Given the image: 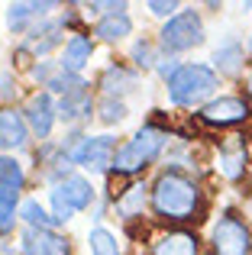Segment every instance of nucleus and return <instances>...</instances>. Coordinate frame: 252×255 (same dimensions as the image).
I'll return each mask as SVG.
<instances>
[{
  "mask_svg": "<svg viewBox=\"0 0 252 255\" xmlns=\"http://www.w3.org/2000/svg\"><path fill=\"white\" fill-rule=\"evenodd\" d=\"M145 10H149L152 16H158L162 23H168V19H171V16H178L184 6L178 3V0H149V3H145Z\"/></svg>",
  "mask_w": 252,
  "mask_h": 255,
  "instance_id": "obj_29",
  "label": "nucleus"
},
{
  "mask_svg": "<svg viewBox=\"0 0 252 255\" xmlns=\"http://www.w3.org/2000/svg\"><path fill=\"white\" fill-rule=\"evenodd\" d=\"M168 142H171V129H168V126L155 123V120L142 123V126H139V129L120 145V152H117V162H114V174L132 178V174L145 171L149 165H155L158 158L165 155Z\"/></svg>",
  "mask_w": 252,
  "mask_h": 255,
  "instance_id": "obj_2",
  "label": "nucleus"
},
{
  "mask_svg": "<svg viewBox=\"0 0 252 255\" xmlns=\"http://www.w3.org/2000/svg\"><path fill=\"white\" fill-rule=\"evenodd\" d=\"M246 55L252 58V32H249V36H246Z\"/></svg>",
  "mask_w": 252,
  "mask_h": 255,
  "instance_id": "obj_33",
  "label": "nucleus"
},
{
  "mask_svg": "<svg viewBox=\"0 0 252 255\" xmlns=\"http://www.w3.org/2000/svg\"><path fill=\"white\" fill-rule=\"evenodd\" d=\"M16 97H19L16 75H13V68H3V71H0V100L10 107V100H16Z\"/></svg>",
  "mask_w": 252,
  "mask_h": 255,
  "instance_id": "obj_30",
  "label": "nucleus"
},
{
  "mask_svg": "<svg viewBox=\"0 0 252 255\" xmlns=\"http://www.w3.org/2000/svg\"><path fill=\"white\" fill-rule=\"evenodd\" d=\"M217 171L230 184L246 181V174L252 171V152L243 132H230V136H223L217 142Z\"/></svg>",
  "mask_w": 252,
  "mask_h": 255,
  "instance_id": "obj_8",
  "label": "nucleus"
},
{
  "mask_svg": "<svg viewBox=\"0 0 252 255\" xmlns=\"http://www.w3.org/2000/svg\"><path fill=\"white\" fill-rule=\"evenodd\" d=\"M19 194L13 191H0V236H10L19 223Z\"/></svg>",
  "mask_w": 252,
  "mask_h": 255,
  "instance_id": "obj_26",
  "label": "nucleus"
},
{
  "mask_svg": "<svg viewBox=\"0 0 252 255\" xmlns=\"http://www.w3.org/2000/svg\"><path fill=\"white\" fill-rule=\"evenodd\" d=\"M58 75H62V62H58V58H42V62H32L29 65V78L42 87V91L55 81Z\"/></svg>",
  "mask_w": 252,
  "mask_h": 255,
  "instance_id": "obj_28",
  "label": "nucleus"
},
{
  "mask_svg": "<svg viewBox=\"0 0 252 255\" xmlns=\"http://www.w3.org/2000/svg\"><path fill=\"white\" fill-rule=\"evenodd\" d=\"M23 113H26V123H29L32 136H36L39 142H49L52 129H55V123H58V100L52 97L49 91H36V94H29Z\"/></svg>",
  "mask_w": 252,
  "mask_h": 255,
  "instance_id": "obj_13",
  "label": "nucleus"
},
{
  "mask_svg": "<svg viewBox=\"0 0 252 255\" xmlns=\"http://www.w3.org/2000/svg\"><path fill=\"white\" fill-rule=\"evenodd\" d=\"M210 255H252V226L236 207L217 213L210 226Z\"/></svg>",
  "mask_w": 252,
  "mask_h": 255,
  "instance_id": "obj_6",
  "label": "nucleus"
},
{
  "mask_svg": "<svg viewBox=\"0 0 252 255\" xmlns=\"http://www.w3.org/2000/svg\"><path fill=\"white\" fill-rule=\"evenodd\" d=\"M58 10V3H52V0H29V3H10L6 6V29L10 32H29L32 26L39 23V19L52 16V13Z\"/></svg>",
  "mask_w": 252,
  "mask_h": 255,
  "instance_id": "obj_20",
  "label": "nucleus"
},
{
  "mask_svg": "<svg viewBox=\"0 0 252 255\" xmlns=\"http://www.w3.org/2000/svg\"><path fill=\"white\" fill-rule=\"evenodd\" d=\"M94 49H97V39L91 36L88 29H71L68 39H65V45H62L58 62H62V68L71 71V75H84V68H88L91 58H94Z\"/></svg>",
  "mask_w": 252,
  "mask_h": 255,
  "instance_id": "obj_17",
  "label": "nucleus"
},
{
  "mask_svg": "<svg viewBox=\"0 0 252 255\" xmlns=\"http://www.w3.org/2000/svg\"><path fill=\"white\" fill-rule=\"evenodd\" d=\"M26 184H29V174H26V165L19 162L16 155H3L0 152V191H26Z\"/></svg>",
  "mask_w": 252,
  "mask_h": 255,
  "instance_id": "obj_22",
  "label": "nucleus"
},
{
  "mask_svg": "<svg viewBox=\"0 0 252 255\" xmlns=\"http://www.w3.org/2000/svg\"><path fill=\"white\" fill-rule=\"evenodd\" d=\"M65 29H68L65 13H62V16H45V19H39V23L23 36V42H19V55H29L32 62L49 58L52 49L65 45Z\"/></svg>",
  "mask_w": 252,
  "mask_h": 255,
  "instance_id": "obj_10",
  "label": "nucleus"
},
{
  "mask_svg": "<svg viewBox=\"0 0 252 255\" xmlns=\"http://www.w3.org/2000/svg\"><path fill=\"white\" fill-rule=\"evenodd\" d=\"M246 94H249V100H252V71L246 75Z\"/></svg>",
  "mask_w": 252,
  "mask_h": 255,
  "instance_id": "obj_32",
  "label": "nucleus"
},
{
  "mask_svg": "<svg viewBox=\"0 0 252 255\" xmlns=\"http://www.w3.org/2000/svg\"><path fill=\"white\" fill-rule=\"evenodd\" d=\"M149 255H201V236L194 230H165L149 243Z\"/></svg>",
  "mask_w": 252,
  "mask_h": 255,
  "instance_id": "obj_19",
  "label": "nucleus"
},
{
  "mask_svg": "<svg viewBox=\"0 0 252 255\" xmlns=\"http://www.w3.org/2000/svg\"><path fill=\"white\" fill-rule=\"evenodd\" d=\"M204 42H207V29H204V16L194 6L181 10L158 29V49H162V55H171V58L181 55V52L201 49Z\"/></svg>",
  "mask_w": 252,
  "mask_h": 255,
  "instance_id": "obj_5",
  "label": "nucleus"
},
{
  "mask_svg": "<svg viewBox=\"0 0 252 255\" xmlns=\"http://www.w3.org/2000/svg\"><path fill=\"white\" fill-rule=\"evenodd\" d=\"M97 204V187L88 174H71L68 181L49 187V213L55 226H65L75 220V213H84Z\"/></svg>",
  "mask_w": 252,
  "mask_h": 255,
  "instance_id": "obj_4",
  "label": "nucleus"
},
{
  "mask_svg": "<svg viewBox=\"0 0 252 255\" xmlns=\"http://www.w3.org/2000/svg\"><path fill=\"white\" fill-rule=\"evenodd\" d=\"M117 152H120L117 139L110 132H101V136H84L71 158H75V168L88 174H110L117 162Z\"/></svg>",
  "mask_w": 252,
  "mask_h": 255,
  "instance_id": "obj_9",
  "label": "nucleus"
},
{
  "mask_svg": "<svg viewBox=\"0 0 252 255\" xmlns=\"http://www.w3.org/2000/svg\"><path fill=\"white\" fill-rule=\"evenodd\" d=\"M97 87L104 91V97L126 100L132 91H139V71L132 68V65L110 62V65H104V71L97 75Z\"/></svg>",
  "mask_w": 252,
  "mask_h": 255,
  "instance_id": "obj_18",
  "label": "nucleus"
},
{
  "mask_svg": "<svg viewBox=\"0 0 252 255\" xmlns=\"http://www.w3.org/2000/svg\"><path fill=\"white\" fill-rule=\"evenodd\" d=\"M145 204H149V184H145V181H132L126 191H120V194L114 197L117 213H120L126 223H129V220H139V217H142Z\"/></svg>",
  "mask_w": 252,
  "mask_h": 255,
  "instance_id": "obj_21",
  "label": "nucleus"
},
{
  "mask_svg": "<svg viewBox=\"0 0 252 255\" xmlns=\"http://www.w3.org/2000/svg\"><path fill=\"white\" fill-rule=\"evenodd\" d=\"M32 142V129L26 123V113L16 107H0V152L3 155H16L26 152Z\"/></svg>",
  "mask_w": 252,
  "mask_h": 255,
  "instance_id": "obj_14",
  "label": "nucleus"
},
{
  "mask_svg": "<svg viewBox=\"0 0 252 255\" xmlns=\"http://www.w3.org/2000/svg\"><path fill=\"white\" fill-rule=\"evenodd\" d=\"M217 91H220V75L204 62H181L175 78L165 84L168 104L181 107V110H194V107L201 110L204 104L217 97Z\"/></svg>",
  "mask_w": 252,
  "mask_h": 255,
  "instance_id": "obj_3",
  "label": "nucleus"
},
{
  "mask_svg": "<svg viewBox=\"0 0 252 255\" xmlns=\"http://www.w3.org/2000/svg\"><path fill=\"white\" fill-rule=\"evenodd\" d=\"M149 207L162 223H191L204 213V184L184 168H162L149 184Z\"/></svg>",
  "mask_w": 252,
  "mask_h": 255,
  "instance_id": "obj_1",
  "label": "nucleus"
},
{
  "mask_svg": "<svg viewBox=\"0 0 252 255\" xmlns=\"http://www.w3.org/2000/svg\"><path fill=\"white\" fill-rule=\"evenodd\" d=\"M88 249L91 255H123V246H120V236L107 226H91L88 230Z\"/></svg>",
  "mask_w": 252,
  "mask_h": 255,
  "instance_id": "obj_24",
  "label": "nucleus"
},
{
  "mask_svg": "<svg viewBox=\"0 0 252 255\" xmlns=\"http://www.w3.org/2000/svg\"><path fill=\"white\" fill-rule=\"evenodd\" d=\"M126 36H132V16H129V3H104V13L94 23V39L104 45H120L126 42Z\"/></svg>",
  "mask_w": 252,
  "mask_h": 255,
  "instance_id": "obj_12",
  "label": "nucleus"
},
{
  "mask_svg": "<svg viewBox=\"0 0 252 255\" xmlns=\"http://www.w3.org/2000/svg\"><path fill=\"white\" fill-rule=\"evenodd\" d=\"M181 68V62H178V58H171V55H162V62L155 65V75L162 78V84H168L171 78H175V71Z\"/></svg>",
  "mask_w": 252,
  "mask_h": 255,
  "instance_id": "obj_31",
  "label": "nucleus"
},
{
  "mask_svg": "<svg viewBox=\"0 0 252 255\" xmlns=\"http://www.w3.org/2000/svg\"><path fill=\"white\" fill-rule=\"evenodd\" d=\"M252 117V104L243 94H217L210 104L197 110V120L210 129H236Z\"/></svg>",
  "mask_w": 252,
  "mask_h": 255,
  "instance_id": "obj_7",
  "label": "nucleus"
},
{
  "mask_svg": "<svg viewBox=\"0 0 252 255\" xmlns=\"http://www.w3.org/2000/svg\"><path fill=\"white\" fill-rule=\"evenodd\" d=\"M91 117H94V94H91V81L81 78L68 94L58 97V120L68 129H81Z\"/></svg>",
  "mask_w": 252,
  "mask_h": 255,
  "instance_id": "obj_11",
  "label": "nucleus"
},
{
  "mask_svg": "<svg viewBox=\"0 0 252 255\" xmlns=\"http://www.w3.org/2000/svg\"><path fill=\"white\" fill-rule=\"evenodd\" d=\"M126 117H129V107H126V100L101 97V104H97V120H101L104 126H120V123H126Z\"/></svg>",
  "mask_w": 252,
  "mask_h": 255,
  "instance_id": "obj_27",
  "label": "nucleus"
},
{
  "mask_svg": "<svg viewBox=\"0 0 252 255\" xmlns=\"http://www.w3.org/2000/svg\"><path fill=\"white\" fill-rule=\"evenodd\" d=\"M129 62L136 71H155V65L162 62V49H158V39L139 36L136 42L129 45Z\"/></svg>",
  "mask_w": 252,
  "mask_h": 255,
  "instance_id": "obj_23",
  "label": "nucleus"
},
{
  "mask_svg": "<svg viewBox=\"0 0 252 255\" xmlns=\"http://www.w3.org/2000/svg\"><path fill=\"white\" fill-rule=\"evenodd\" d=\"M246 42H243L240 36H227L220 39V45L214 49V55H210V68L217 71L220 78H243L246 75Z\"/></svg>",
  "mask_w": 252,
  "mask_h": 255,
  "instance_id": "obj_16",
  "label": "nucleus"
},
{
  "mask_svg": "<svg viewBox=\"0 0 252 255\" xmlns=\"http://www.w3.org/2000/svg\"><path fill=\"white\" fill-rule=\"evenodd\" d=\"M19 223L29 226V230H55L52 213L45 210L36 197H23V204H19Z\"/></svg>",
  "mask_w": 252,
  "mask_h": 255,
  "instance_id": "obj_25",
  "label": "nucleus"
},
{
  "mask_svg": "<svg viewBox=\"0 0 252 255\" xmlns=\"http://www.w3.org/2000/svg\"><path fill=\"white\" fill-rule=\"evenodd\" d=\"M19 255H71V239L58 230H19Z\"/></svg>",
  "mask_w": 252,
  "mask_h": 255,
  "instance_id": "obj_15",
  "label": "nucleus"
}]
</instances>
